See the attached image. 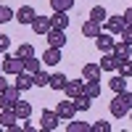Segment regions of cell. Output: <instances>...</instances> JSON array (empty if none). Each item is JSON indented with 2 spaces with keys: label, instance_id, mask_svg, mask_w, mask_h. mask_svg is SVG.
<instances>
[{
  "label": "cell",
  "instance_id": "obj_1",
  "mask_svg": "<svg viewBox=\"0 0 132 132\" xmlns=\"http://www.w3.org/2000/svg\"><path fill=\"white\" fill-rule=\"evenodd\" d=\"M129 108H132V93H129V90L116 93V95H114V101L108 103V111H111V116H116V119L127 116V114H129Z\"/></svg>",
  "mask_w": 132,
  "mask_h": 132
},
{
  "label": "cell",
  "instance_id": "obj_2",
  "mask_svg": "<svg viewBox=\"0 0 132 132\" xmlns=\"http://www.w3.org/2000/svg\"><path fill=\"white\" fill-rule=\"evenodd\" d=\"M0 69H3V74H11V77H16L19 71H24V61H21L19 56H8V53H3Z\"/></svg>",
  "mask_w": 132,
  "mask_h": 132
},
{
  "label": "cell",
  "instance_id": "obj_3",
  "mask_svg": "<svg viewBox=\"0 0 132 132\" xmlns=\"http://www.w3.org/2000/svg\"><path fill=\"white\" fill-rule=\"evenodd\" d=\"M19 95H21V90L13 85V87H5V90H0V108H13L16 106V101H19Z\"/></svg>",
  "mask_w": 132,
  "mask_h": 132
},
{
  "label": "cell",
  "instance_id": "obj_4",
  "mask_svg": "<svg viewBox=\"0 0 132 132\" xmlns=\"http://www.w3.org/2000/svg\"><path fill=\"white\" fill-rule=\"evenodd\" d=\"M56 114H58V119H61V122H71V119L77 116L74 101H71V98H69V101H58V106H56Z\"/></svg>",
  "mask_w": 132,
  "mask_h": 132
},
{
  "label": "cell",
  "instance_id": "obj_5",
  "mask_svg": "<svg viewBox=\"0 0 132 132\" xmlns=\"http://www.w3.org/2000/svg\"><path fill=\"white\" fill-rule=\"evenodd\" d=\"M58 122H61L58 114H56V111H48V108H45V111H42V116H40V129H42V132H53V129L58 127Z\"/></svg>",
  "mask_w": 132,
  "mask_h": 132
},
{
  "label": "cell",
  "instance_id": "obj_6",
  "mask_svg": "<svg viewBox=\"0 0 132 132\" xmlns=\"http://www.w3.org/2000/svg\"><path fill=\"white\" fill-rule=\"evenodd\" d=\"M48 45L50 48H61L63 50V45H66V29H48Z\"/></svg>",
  "mask_w": 132,
  "mask_h": 132
},
{
  "label": "cell",
  "instance_id": "obj_7",
  "mask_svg": "<svg viewBox=\"0 0 132 132\" xmlns=\"http://www.w3.org/2000/svg\"><path fill=\"white\" fill-rule=\"evenodd\" d=\"M35 16H37V11L32 8V5H21L16 13H13V19L19 21V24H32V21H35Z\"/></svg>",
  "mask_w": 132,
  "mask_h": 132
},
{
  "label": "cell",
  "instance_id": "obj_8",
  "mask_svg": "<svg viewBox=\"0 0 132 132\" xmlns=\"http://www.w3.org/2000/svg\"><path fill=\"white\" fill-rule=\"evenodd\" d=\"M29 27H32L35 35H42V37H45L48 29H50V16H35V21H32Z\"/></svg>",
  "mask_w": 132,
  "mask_h": 132
},
{
  "label": "cell",
  "instance_id": "obj_9",
  "mask_svg": "<svg viewBox=\"0 0 132 132\" xmlns=\"http://www.w3.org/2000/svg\"><path fill=\"white\" fill-rule=\"evenodd\" d=\"M103 24H106V32H108V35H119V32L124 29V19H122V16H106Z\"/></svg>",
  "mask_w": 132,
  "mask_h": 132
},
{
  "label": "cell",
  "instance_id": "obj_10",
  "mask_svg": "<svg viewBox=\"0 0 132 132\" xmlns=\"http://www.w3.org/2000/svg\"><path fill=\"white\" fill-rule=\"evenodd\" d=\"M95 48L101 50V53H111V48H114V37L108 35V32H101V35L95 37Z\"/></svg>",
  "mask_w": 132,
  "mask_h": 132
},
{
  "label": "cell",
  "instance_id": "obj_11",
  "mask_svg": "<svg viewBox=\"0 0 132 132\" xmlns=\"http://www.w3.org/2000/svg\"><path fill=\"white\" fill-rule=\"evenodd\" d=\"M13 114H16V119H19V122L29 119V116H32V103H29V101H16V106H13Z\"/></svg>",
  "mask_w": 132,
  "mask_h": 132
},
{
  "label": "cell",
  "instance_id": "obj_12",
  "mask_svg": "<svg viewBox=\"0 0 132 132\" xmlns=\"http://www.w3.org/2000/svg\"><path fill=\"white\" fill-rule=\"evenodd\" d=\"M16 114H13V108H0V127L3 129H11V127H16Z\"/></svg>",
  "mask_w": 132,
  "mask_h": 132
},
{
  "label": "cell",
  "instance_id": "obj_13",
  "mask_svg": "<svg viewBox=\"0 0 132 132\" xmlns=\"http://www.w3.org/2000/svg\"><path fill=\"white\" fill-rule=\"evenodd\" d=\"M66 27H69V16H66V11H53L50 29H66Z\"/></svg>",
  "mask_w": 132,
  "mask_h": 132
},
{
  "label": "cell",
  "instance_id": "obj_14",
  "mask_svg": "<svg viewBox=\"0 0 132 132\" xmlns=\"http://www.w3.org/2000/svg\"><path fill=\"white\" fill-rule=\"evenodd\" d=\"M111 53H114L119 61H124V58H129V56H132V45H129V42H124V40H122V42H114Z\"/></svg>",
  "mask_w": 132,
  "mask_h": 132
},
{
  "label": "cell",
  "instance_id": "obj_15",
  "mask_svg": "<svg viewBox=\"0 0 132 132\" xmlns=\"http://www.w3.org/2000/svg\"><path fill=\"white\" fill-rule=\"evenodd\" d=\"M101 32H103V27L98 24V21H93V19H87L85 24H82V35H85V37H93V40H95Z\"/></svg>",
  "mask_w": 132,
  "mask_h": 132
},
{
  "label": "cell",
  "instance_id": "obj_16",
  "mask_svg": "<svg viewBox=\"0 0 132 132\" xmlns=\"http://www.w3.org/2000/svg\"><path fill=\"white\" fill-rule=\"evenodd\" d=\"M82 93H85L87 98H93V101H95V98L101 95V82H98V79H85V85H82Z\"/></svg>",
  "mask_w": 132,
  "mask_h": 132
},
{
  "label": "cell",
  "instance_id": "obj_17",
  "mask_svg": "<svg viewBox=\"0 0 132 132\" xmlns=\"http://www.w3.org/2000/svg\"><path fill=\"white\" fill-rule=\"evenodd\" d=\"M101 71H116V66H119V58L114 56V53H103V58H101Z\"/></svg>",
  "mask_w": 132,
  "mask_h": 132
},
{
  "label": "cell",
  "instance_id": "obj_18",
  "mask_svg": "<svg viewBox=\"0 0 132 132\" xmlns=\"http://www.w3.org/2000/svg\"><path fill=\"white\" fill-rule=\"evenodd\" d=\"M13 85L19 87L21 93H24V90H29V87H35V82H32V74H29V71H19V74H16V82H13Z\"/></svg>",
  "mask_w": 132,
  "mask_h": 132
},
{
  "label": "cell",
  "instance_id": "obj_19",
  "mask_svg": "<svg viewBox=\"0 0 132 132\" xmlns=\"http://www.w3.org/2000/svg\"><path fill=\"white\" fill-rule=\"evenodd\" d=\"M82 85H85V79H66V87H63V93L69 95V98H77L82 93Z\"/></svg>",
  "mask_w": 132,
  "mask_h": 132
},
{
  "label": "cell",
  "instance_id": "obj_20",
  "mask_svg": "<svg viewBox=\"0 0 132 132\" xmlns=\"http://www.w3.org/2000/svg\"><path fill=\"white\" fill-rule=\"evenodd\" d=\"M82 79H98L101 82V66L98 63H85L82 66Z\"/></svg>",
  "mask_w": 132,
  "mask_h": 132
},
{
  "label": "cell",
  "instance_id": "obj_21",
  "mask_svg": "<svg viewBox=\"0 0 132 132\" xmlns=\"http://www.w3.org/2000/svg\"><path fill=\"white\" fill-rule=\"evenodd\" d=\"M58 61H61V48H48L45 56H42V63L45 66H56Z\"/></svg>",
  "mask_w": 132,
  "mask_h": 132
},
{
  "label": "cell",
  "instance_id": "obj_22",
  "mask_svg": "<svg viewBox=\"0 0 132 132\" xmlns=\"http://www.w3.org/2000/svg\"><path fill=\"white\" fill-rule=\"evenodd\" d=\"M66 79H69L66 74L56 71V74H50V82H48V87H53V90H63V87H66Z\"/></svg>",
  "mask_w": 132,
  "mask_h": 132
},
{
  "label": "cell",
  "instance_id": "obj_23",
  "mask_svg": "<svg viewBox=\"0 0 132 132\" xmlns=\"http://www.w3.org/2000/svg\"><path fill=\"white\" fill-rule=\"evenodd\" d=\"M71 101H74V108H77V111H87V108L93 106V98H87L85 93H79L77 98H71Z\"/></svg>",
  "mask_w": 132,
  "mask_h": 132
},
{
  "label": "cell",
  "instance_id": "obj_24",
  "mask_svg": "<svg viewBox=\"0 0 132 132\" xmlns=\"http://www.w3.org/2000/svg\"><path fill=\"white\" fill-rule=\"evenodd\" d=\"M108 87H111L114 93H124V90H127V77H122V74H116L114 79H108Z\"/></svg>",
  "mask_w": 132,
  "mask_h": 132
},
{
  "label": "cell",
  "instance_id": "obj_25",
  "mask_svg": "<svg viewBox=\"0 0 132 132\" xmlns=\"http://www.w3.org/2000/svg\"><path fill=\"white\" fill-rule=\"evenodd\" d=\"M32 82H35V87H48L50 74H48L45 69H40V71H35V74H32Z\"/></svg>",
  "mask_w": 132,
  "mask_h": 132
},
{
  "label": "cell",
  "instance_id": "obj_26",
  "mask_svg": "<svg viewBox=\"0 0 132 132\" xmlns=\"http://www.w3.org/2000/svg\"><path fill=\"white\" fill-rule=\"evenodd\" d=\"M13 56H19L21 61H24V58H32V56H35V48H32L29 42H21V45L16 48V53H13Z\"/></svg>",
  "mask_w": 132,
  "mask_h": 132
},
{
  "label": "cell",
  "instance_id": "obj_27",
  "mask_svg": "<svg viewBox=\"0 0 132 132\" xmlns=\"http://www.w3.org/2000/svg\"><path fill=\"white\" fill-rule=\"evenodd\" d=\"M106 16H108V13H106V8H103V5L90 8V19H93V21H98V24H103V21H106Z\"/></svg>",
  "mask_w": 132,
  "mask_h": 132
},
{
  "label": "cell",
  "instance_id": "obj_28",
  "mask_svg": "<svg viewBox=\"0 0 132 132\" xmlns=\"http://www.w3.org/2000/svg\"><path fill=\"white\" fill-rule=\"evenodd\" d=\"M42 69V63H40V58H24V71H29V74H35V71H40Z\"/></svg>",
  "mask_w": 132,
  "mask_h": 132
},
{
  "label": "cell",
  "instance_id": "obj_29",
  "mask_svg": "<svg viewBox=\"0 0 132 132\" xmlns=\"http://www.w3.org/2000/svg\"><path fill=\"white\" fill-rule=\"evenodd\" d=\"M71 5H74V0H50V8L53 11H66V13H69Z\"/></svg>",
  "mask_w": 132,
  "mask_h": 132
},
{
  "label": "cell",
  "instance_id": "obj_30",
  "mask_svg": "<svg viewBox=\"0 0 132 132\" xmlns=\"http://www.w3.org/2000/svg\"><path fill=\"white\" fill-rule=\"evenodd\" d=\"M116 71L122 74V77H127V79H129V77H132V61H129V58H124V61H119V66H116Z\"/></svg>",
  "mask_w": 132,
  "mask_h": 132
},
{
  "label": "cell",
  "instance_id": "obj_31",
  "mask_svg": "<svg viewBox=\"0 0 132 132\" xmlns=\"http://www.w3.org/2000/svg\"><path fill=\"white\" fill-rule=\"evenodd\" d=\"M66 129H69V132H90V124H85V122H74V119H71V122L66 124Z\"/></svg>",
  "mask_w": 132,
  "mask_h": 132
},
{
  "label": "cell",
  "instance_id": "obj_32",
  "mask_svg": "<svg viewBox=\"0 0 132 132\" xmlns=\"http://www.w3.org/2000/svg\"><path fill=\"white\" fill-rule=\"evenodd\" d=\"M90 132H111V122H95L90 124Z\"/></svg>",
  "mask_w": 132,
  "mask_h": 132
},
{
  "label": "cell",
  "instance_id": "obj_33",
  "mask_svg": "<svg viewBox=\"0 0 132 132\" xmlns=\"http://www.w3.org/2000/svg\"><path fill=\"white\" fill-rule=\"evenodd\" d=\"M13 19V11H11L8 5H0V24H5V21Z\"/></svg>",
  "mask_w": 132,
  "mask_h": 132
},
{
  "label": "cell",
  "instance_id": "obj_34",
  "mask_svg": "<svg viewBox=\"0 0 132 132\" xmlns=\"http://www.w3.org/2000/svg\"><path fill=\"white\" fill-rule=\"evenodd\" d=\"M119 37H122L124 42H129V45H132V24H124V29L119 32Z\"/></svg>",
  "mask_w": 132,
  "mask_h": 132
},
{
  "label": "cell",
  "instance_id": "obj_35",
  "mask_svg": "<svg viewBox=\"0 0 132 132\" xmlns=\"http://www.w3.org/2000/svg\"><path fill=\"white\" fill-rule=\"evenodd\" d=\"M8 48H11V37L0 35V53H8Z\"/></svg>",
  "mask_w": 132,
  "mask_h": 132
},
{
  "label": "cell",
  "instance_id": "obj_36",
  "mask_svg": "<svg viewBox=\"0 0 132 132\" xmlns=\"http://www.w3.org/2000/svg\"><path fill=\"white\" fill-rule=\"evenodd\" d=\"M122 19H124V24H132V8H127V11H124Z\"/></svg>",
  "mask_w": 132,
  "mask_h": 132
},
{
  "label": "cell",
  "instance_id": "obj_37",
  "mask_svg": "<svg viewBox=\"0 0 132 132\" xmlns=\"http://www.w3.org/2000/svg\"><path fill=\"white\" fill-rule=\"evenodd\" d=\"M8 87V79H5V74H3V69H0V90H5Z\"/></svg>",
  "mask_w": 132,
  "mask_h": 132
},
{
  "label": "cell",
  "instance_id": "obj_38",
  "mask_svg": "<svg viewBox=\"0 0 132 132\" xmlns=\"http://www.w3.org/2000/svg\"><path fill=\"white\" fill-rule=\"evenodd\" d=\"M129 122H132V108H129Z\"/></svg>",
  "mask_w": 132,
  "mask_h": 132
},
{
  "label": "cell",
  "instance_id": "obj_39",
  "mask_svg": "<svg viewBox=\"0 0 132 132\" xmlns=\"http://www.w3.org/2000/svg\"><path fill=\"white\" fill-rule=\"evenodd\" d=\"M0 61H3V53H0Z\"/></svg>",
  "mask_w": 132,
  "mask_h": 132
}]
</instances>
